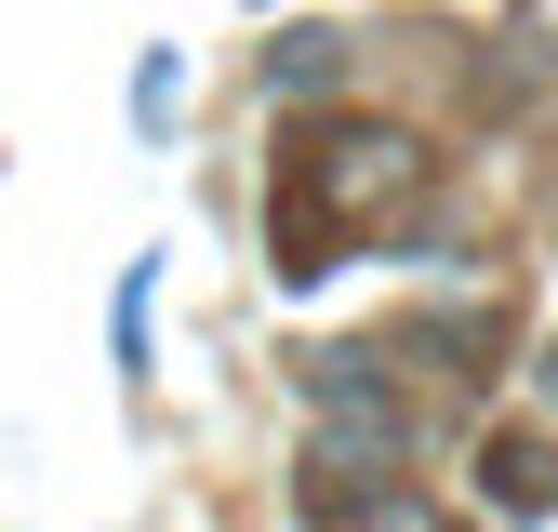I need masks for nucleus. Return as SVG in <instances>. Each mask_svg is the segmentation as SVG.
<instances>
[{
  "mask_svg": "<svg viewBox=\"0 0 558 532\" xmlns=\"http://www.w3.org/2000/svg\"><path fill=\"white\" fill-rule=\"evenodd\" d=\"M332 532H452V519H439L426 493H386V480H373V493H360V506H345Z\"/></svg>",
  "mask_w": 558,
  "mask_h": 532,
  "instance_id": "4",
  "label": "nucleus"
},
{
  "mask_svg": "<svg viewBox=\"0 0 558 532\" xmlns=\"http://www.w3.org/2000/svg\"><path fill=\"white\" fill-rule=\"evenodd\" d=\"M545 493H558L545 439H493V506H545Z\"/></svg>",
  "mask_w": 558,
  "mask_h": 532,
  "instance_id": "3",
  "label": "nucleus"
},
{
  "mask_svg": "<svg viewBox=\"0 0 558 532\" xmlns=\"http://www.w3.org/2000/svg\"><path fill=\"white\" fill-rule=\"evenodd\" d=\"M545 399H558V360H545Z\"/></svg>",
  "mask_w": 558,
  "mask_h": 532,
  "instance_id": "6",
  "label": "nucleus"
},
{
  "mask_svg": "<svg viewBox=\"0 0 558 532\" xmlns=\"http://www.w3.org/2000/svg\"><path fill=\"white\" fill-rule=\"evenodd\" d=\"M332 66H345V40H319V27H293V40L266 53V81H279V94H319Z\"/></svg>",
  "mask_w": 558,
  "mask_h": 532,
  "instance_id": "5",
  "label": "nucleus"
},
{
  "mask_svg": "<svg viewBox=\"0 0 558 532\" xmlns=\"http://www.w3.org/2000/svg\"><path fill=\"white\" fill-rule=\"evenodd\" d=\"M426 200V147L386 120H332L319 147H293V186H279V280H319L332 240H373Z\"/></svg>",
  "mask_w": 558,
  "mask_h": 532,
  "instance_id": "1",
  "label": "nucleus"
},
{
  "mask_svg": "<svg viewBox=\"0 0 558 532\" xmlns=\"http://www.w3.org/2000/svg\"><path fill=\"white\" fill-rule=\"evenodd\" d=\"M306 413H319V480H373V466L412 452V413L386 399V360L373 347H319L306 360Z\"/></svg>",
  "mask_w": 558,
  "mask_h": 532,
  "instance_id": "2",
  "label": "nucleus"
}]
</instances>
